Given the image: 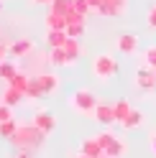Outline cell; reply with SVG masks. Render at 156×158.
Listing matches in <instances>:
<instances>
[{
  "label": "cell",
  "mask_w": 156,
  "mask_h": 158,
  "mask_svg": "<svg viewBox=\"0 0 156 158\" xmlns=\"http://www.w3.org/2000/svg\"><path fill=\"white\" fill-rule=\"evenodd\" d=\"M118 61H115V56L113 54H97L95 59H92V74H95V79L100 84H108V82H113L115 77H118Z\"/></svg>",
  "instance_id": "6da1fadb"
},
{
  "label": "cell",
  "mask_w": 156,
  "mask_h": 158,
  "mask_svg": "<svg viewBox=\"0 0 156 158\" xmlns=\"http://www.w3.org/2000/svg\"><path fill=\"white\" fill-rule=\"evenodd\" d=\"M97 97L92 89H87V87H80V89H74L72 97H69V105L74 112H80L84 117H95V110H97Z\"/></svg>",
  "instance_id": "7a4b0ae2"
},
{
  "label": "cell",
  "mask_w": 156,
  "mask_h": 158,
  "mask_svg": "<svg viewBox=\"0 0 156 158\" xmlns=\"http://www.w3.org/2000/svg\"><path fill=\"white\" fill-rule=\"evenodd\" d=\"M41 140H44V135L33 127V123L31 125H18L15 135L11 138V143L18 148V151H33V148H38Z\"/></svg>",
  "instance_id": "3957f363"
},
{
  "label": "cell",
  "mask_w": 156,
  "mask_h": 158,
  "mask_svg": "<svg viewBox=\"0 0 156 158\" xmlns=\"http://www.w3.org/2000/svg\"><path fill=\"white\" fill-rule=\"evenodd\" d=\"M31 123H33V127H36L44 138H49V135L56 130V115L49 112V110H36L33 117H31Z\"/></svg>",
  "instance_id": "277c9868"
},
{
  "label": "cell",
  "mask_w": 156,
  "mask_h": 158,
  "mask_svg": "<svg viewBox=\"0 0 156 158\" xmlns=\"http://www.w3.org/2000/svg\"><path fill=\"white\" fill-rule=\"evenodd\" d=\"M33 82L38 84V89H41V94H44V97H51V94L59 92L62 79L56 77L54 72H38V74H33Z\"/></svg>",
  "instance_id": "5b68a950"
},
{
  "label": "cell",
  "mask_w": 156,
  "mask_h": 158,
  "mask_svg": "<svg viewBox=\"0 0 156 158\" xmlns=\"http://www.w3.org/2000/svg\"><path fill=\"white\" fill-rule=\"evenodd\" d=\"M136 87H138V89H143V92L151 89V87H156V69L141 64L138 69H136Z\"/></svg>",
  "instance_id": "8992f818"
},
{
  "label": "cell",
  "mask_w": 156,
  "mask_h": 158,
  "mask_svg": "<svg viewBox=\"0 0 156 158\" xmlns=\"http://www.w3.org/2000/svg\"><path fill=\"white\" fill-rule=\"evenodd\" d=\"M95 120L105 125V127H110L118 123V117H115V105L113 102H97V110H95Z\"/></svg>",
  "instance_id": "52a82bcc"
},
{
  "label": "cell",
  "mask_w": 156,
  "mask_h": 158,
  "mask_svg": "<svg viewBox=\"0 0 156 158\" xmlns=\"http://www.w3.org/2000/svg\"><path fill=\"white\" fill-rule=\"evenodd\" d=\"M125 8H128V0H105V3L97 8V13L100 15H110V18H118L125 13Z\"/></svg>",
  "instance_id": "ba28073f"
},
{
  "label": "cell",
  "mask_w": 156,
  "mask_h": 158,
  "mask_svg": "<svg viewBox=\"0 0 156 158\" xmlns=\"http://www.w3.org/2000/svg\"><path fill=\"white\" fill-rule=\"evenodd\" d=\"M115 46H118L120 54H136L138 51V36L136 33H120L118 41H115Z\"/></svg>",
  "instance_id": "9c48e42d"
},
{
  "label": "cell",
  "mask_w": 156,
  "mask_h": 158,
  "mask_svg": "<svg viewBox=\"0 0 156 158\" xmlns=\"http://www.w3.org/2000/svg\"><path fill=\"white\" fill-rule=\"evenodd\" d=\"M80 153L90 156V158H100L105 151H102V145H100V140H97V135H95V138H84L80 143Z\"/></svg>",
  "instance_id": "30bf717a"
},
{
  "label": "cell",
  "mask_w": 156,
  "mask_h": 158,
  "mask_svg": "<svg viewBox=\"0 0 156 158\" xmlns=\"http://www.w3.org/2000/svg\"><path fill=\"white\" fill-rule=\"evenodd\" d=\"M8 51H11V56H28L33 51V41L31 38H18V41L8 46Z\"/></svg>",
  "instance_id": "8fae6325"
},
{
  "label": "cell",
  "mask_w": 156,
  "mask_h": 158,
  "mask_svg": "<svg viewBox=\"0 0 156 158\" xmlns=\"http://www.w3.org/2000/svg\"><path fill=\"white\" fill-rule=\"evenodd\" d=\"M23 100H26V94H23V92H18L15 87H11V84H5V89H3V100H0V102H5V105H11V107H18V105H23Z\"/></svg>",
  "instance_id": "7c38bea8"
},
{
  "label": "cell",
  "mask_w": 156,
  "mask_h": 158,
  "mask_svg": "<svg viewBox=\"0 0 156 158\" xmlns=\"http://www.w3.org/2000/svg\"><path fill=\"white\" fill-rule=\"evenodd\" d=\"M67 26H69V21L64 15L54 13V10L46 13V31H67Z\"/></svg>",
  "instance_id": "4fadbf2b"
},
{
  "label": "cell",
  "mask_w": 156,
  "mask_h": 158,
  "mask_svg": "<svg viewBox=\"0 0 156 158\" xmlns=\"http://www.w3.org/2000/svg\"><path fill=\"white\" fill-rule=\"evenodd\" d=\"M141 125H143V112H141V110H136V107L131 110V115L120 123V127H123V130H138Z\"/></svg>",
  "instance_id": "5bb4252c"
},
{
  "label": "cell",
  "mask_w": 156,
  "mask_h": 158,
  "mask_svg": "<svg viewBox=\"0 0 156 158\" xmlns=\"http://www.w3.org/2000/svg\"><path fill=\"white\" fill-rule=\"evenodd\" d=\"M67 41H69L67 31H46V44H49V48H62Z\"/></svg>",
  "instance_id": "9a60e30c"
},
{
  "label": "cell",
  "mask_w": 156,
  "mask_h": 158,
  "mask_svg": "<svg viewBox=\"0 0 156 158\" xmlns=\"http://www.w3.org/2000/svg\"><path fill=\"white\" fill-rule=\"evenodd\" d=\"M64 51H67V56H69V64L74 66V64H77V59L82 56V46H80V38H69V41L64 44Z\"/></svg>",
  "instance_id": "2e32d148"
},
{
  "label": "cell",
  "mask_w": 156,
  "mask_h": 158,
  "mask_svg": "<svg viewBox=\"0 0 156 158\" xmlns=\"http://www.w3.org/2000/svg\"><path fill=\"white\" fill-rule=\"evenodd\" d=\"M49 64L51 66H72L69 64V56H67L64 46L62 48H51V54H49Z\"/></svg>",
  "instance_id": "e0dca14e"
},
{
  "label": "cell",
  "mask_w": 156,
  "mask_h": 158,
  "mask_svg": "<svg viewBox=\"0 0 156 158\" xmlns=\"http://www.w3.org/2000/svg\"><path fill=\"white\" fill-rule=\"evenodd\" d=\"M105 153H108L110 158H120L125 153V143L120 140V138H115V140H110L108 145H105Z\"/></svg>",
  "instance_id": "ac0fdd59"
},
{
  "label": "cell",
  "mask_w": 156,
  "mask_h": 158,
  "mask_svg": "<svg viewBox=\"0 0 156 158\" xmlns=\"http://www.w3.org/2000/svg\"><path fill=\"white\" fill-rule=\"evenodd\" d=\"M31 74H23V72H18L15 77H13V82H11V87H15L18 92H23L26 94V89H28V84H31Z\"/></svg>",
  "instance_id": "d6986e66"
},
{
  "label": "cell",
  "mask_w": 156,
  "mask_h": 158,
  "mask_svg": "<svg viewBox=\"0 0 156 158\" xmlns=\"http://www.w3.org/2000/svg\"><path fill=\"white\" fill-rule=\"evenodd\" d=\"M113 105H115V117H118V123H123L125 117L131 115V110H133V105L128 100H118V102H113Z\"/></svg>",
  "instance_id": "ffe728a7"
},
{
  "label": "cell",
  "mask_w": 156,
  "mask_h": 158,
  "mask_svg": "<svg viewBox=\"0 0 156 158\" xmlns=\"http://www.w3.org/2000/svg\"><path fill=\"white\" fill-rule=\"evenodd\" d=\"M15 74H18V69H15L13 61H0V79H5V82L11 84Z\"/></svg>",
  "instance_id": "44dd1931"
},
{
  "label": "cell",
  "mask_w": 156,
  "mask_h": 158,
  "mask_svg": "<svg viewBox=\"0 0 156 158\" xmlns=\"http://www.w3.org/2000/svg\"><path fill=\"white\" fill-rule=\"evenodd\" d=\"M74 8V0H54L51 5H49V10H54V13H59V15H67Z\"/></svg>",
  "instance_id": "7402d4cb"
},
{
  "label": "cell",
  "mask_w": 156,
  "mask_h": 158,
  "mask_svg": "<svg viewBox=\"0 0 156 158\" xmlns=\"http://www.w3.org/2000/svg\"><path fill=\"white\" fill-rule=\"evenodd\" d=\"M18 120H8V123H0V138H8V140H11V138L15 135V130H18Z\"/></svg>",
  "instance_id": "603a6c76"
},
{
  "label": "cell",
  "mask_w": 156,
  "mask_h": 158,
  "mask_svg": "<svg viewBox=\"0 0 156 158\" xmlns=\"http://www.w3.org/2000/svg\"><path fill=\"white\" fill-rule=\"evenodd\" d=\"M141 61H143L146 66L156 69V46H149V48H146V51L141 54Z\"/></svg>",
  "instance_id": "cb8c5ba5"
},
{
  "label": "cell",
  "mask_w": 156,
  "mask_h": 158,
  "mask_svg": "<svg viewBox=\"0 0 156 158\" xmlns=\"http://www.w3.org/2000/svg\"><path fill=\"white\" fill-rule=\"evenodd\" d=\"M84 33V23H69L67 26V36L69 38H80Z\"/></svg>",
  "instance_id": "d4e9b609"
},
{
  "label": "cell",
  "mask_w": 156,
  "mask_h": 158,
  "mask_svg": "<svg viewBox=\"0 0 156 158\" xmlns=\"http://www.w3.org/2000/svg\"><path fill=\"white\" fill-rule=\"evenodd\" d=\"M8 120H15L13 117V107L5 105V102H0V123H8Z\"/></svg>",
  "instance_id": "484cf974"
},
{
  "label": "cell",
  "mask_w": 156,
  "mask_h": 158,
  "mask_svg": "<svg viewBox=\"0 0 156 158\" xmlns=\"http://www.w3.org/2000/svg\"><path fill=\"white\" fill-rule=\"evenodd\" d=\"M74 10H80L84 18H87V13L92 10V5H90V0H74Z\"/></svg>",
  "instance_id": "4316f807"
},
{
  "label": "cell",
  "mask_w": 156,
  "mask_h": 158,
  "mask_svg": "<svg viewBox=\"0 0 156 158\" xmlns=\"http://www.w3.org/2000/svg\"><path fill=\"white\" fill-rule=\"evenodd\" d=\"M146 23H149V28H156V3L146 10Z\"/></svg>",
  "instance_id": "83f0119b"
},
{
  "label": "cell",
  "mask_w": 156,
  "mask_h": 158,
  "mask_svg": "<svg viewBox=\"0 0 156 158\" xmlns=\"http://www.w3.org/2000/svg\"><path fill=\"white\" fill-rule=\"evenodd\" d=\"M97 140H100V145H102V151H105V145H108L110 140H115V135H113L110 130H102L100 135H97Z\"/></svg>",
  "instance_id": "f1b7e54d"
},
{
  "label": "cell",
  "mask_w": 156,
  "mask_h": 158,
  "mask_svg": "<svg viewBox=\"0 0 156 158\" xmlns=\"http://www.w3.org/2000/svg\"><path fill=\"white\" fill-rule=\"evenodd\" d=\"M31 3H33V5H51L54 0H31Z\"/></svg>",
  "instance_id": "f546056e"
},
{
  "label": "cell",
  "mask_w": 156,
  "mask_h": 158,
  "mask_svg": "<svg viewBox=\"0 0 156 158\" xmlns=\"http://www.w3.org/2000/svg\"><path fill=\"white\" fill-rule=\"evenodd\" d=\"M151 151H154V156H156V130L151 133Z\"/></svg>",
  "instance_id": "4dcf8cb0"
},
{
  "label": "cell",
  "mask_w": 156,
  "mask_h": 158,
  "mask_svg": "<svg viewBox=\"0 0 156 158\" xmlns=\"http://www.w3.org/2000/svg\"><path fill=\"white\" fill-rule=\"evenodd\" d=\"M15 158H31V151H18Z\"/></svg>",
  "instance_id": "1f68e13d"
},
{
  "label": "cell",
  "mask_w": 156,
  "mask_h": 158,
  "mask_svg": "<svg viewBox=\"0 0 156 158\" xmlns=\"http://www.w3.org/2000/svg\"><path fill=\"white\" fill-rule=\"evenodd\" d=\"M5 54H11V51H8V48H5L3 44H0V61H3V59H5Z\"/></svg>",
  "instance_id": "d6a6232c"
},
{
  "label": "cell",
  "mask_w": 156,
  "mask_h": 158,
  "mask_svg": "<svg viewBox=\"0 0 156 158\" xmlns=\"http://www.w3.org/2000/svg\"><path fill=\"white\" fill-rule=\"evenodd\" d=\"M74 158H90V156H84V153H77V156H74Z\"/></svg>",
  "instance_id": "836d02e7"
},
{
  "label": "cell",
  "mask_w": 156,
  "mask_h": 158,
  "mask_svg": "<svg viewBox=\"0 0 156 158\" xmlns=\"http://www.w3.org/2000/svg\"><path fill=\"white\" fill-rule=\"evenodd\" d=\"M100 158H110V156H108V153H102V156H100Z\"/></svg>",
  "instance_id": "e575fe53"
},
{
  "label": "cell",
  "mask_w": 156,
  "mask_h": 158,
  "mask_svg": "<svg viewBox=\"0 0 156 158\" xmlns=\"http://www.w3.org/2000/svg\"><path fill=\"white\" fill-rule=\"evenodd\" d=\"M0 10H3V0H0Z\"/></svg>",
  "instance_id": "d590c367"
}]
</instances>
